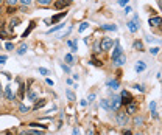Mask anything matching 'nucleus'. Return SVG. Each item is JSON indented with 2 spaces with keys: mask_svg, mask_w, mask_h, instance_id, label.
<instances>
[{
  "mask_svg": "<svg viewBox=\"0 0 162 135\" xmlns=\"http://www.w3.org/2000/svg\"><path fill=\"white\" fill-rule=\"evenodd\" d=\"M117 123H118L120 126H126V124L130 123V115H128L126 112H118V113H117Z\"/></svg>",
  "mask_w": 162,
  "mask_h": 135,
  "instance_id": "nucleus-1",
  "label": "nucleus"
},
{
  "mask_svg": "<svg viewBox=\"0 0 162 135\" xmlns=\"http://www.w3.org/2000/svg\"><path fill=\"white\" fill-rule=\"evenodd\" d=\"M120 101H122V104H130V102H132V95L128 90H123L120 93Z\"/></svg>",
  "mask_w": 162,
  "mask_h": 135,
  "instance_id": "nucleus-2",
  "label": "nucleus"
},
{
  "mask_svg": "<svg viewBox=\"0 0 162 135\" xmlns=\"http://www.w3.org/2000/svg\"><path fill=\"white\" fill-rule=\"evenodd\" d=\"M112 45H114V40L111 37H103V40H101V51L111 50Z\"/></svg>",
  "mask_w": 162,
  "mask_h": 135,
  "instance_id": "nucleus-3",
  "label": "nucleus"
},
{
  "mask_svg": "<svg viewBox=\"0 0 162 135\" xmlns=\"http://www.w3.org/2000/svg\"><path fill=\"white\" fill-rule=\"evenodd\" d=\"M109 106H111V110H117L120 106H122V101H120V96H114L109 100Z\"/></svg>",
  "mask_w": 162,
  "mask_h": 135,
  "instance_id": "nucleus-4",
  "label": "nucleus"
},
{
  "mask_svg": "<svg viewBox=\"0 0 162 135\" xmlns=\"http://www.w3.org/2000/svg\"><path fill=\"white\" fill-rule=\"evenodd\" d=\"M72 3V0H56L53 5H55V8L56 9H64V8H67L69 5Z\"/></svg>",
  "mask_w": 162,
  "mask_h": 135,
  "instance_id": "nucleus-5",
  "label": "nucleus"
},
{
  "mask_svg": "<svg viewBox=\"0 0 162 135\" xmlns=\"http://www.w3.org/2000/svg\"><path fill=\"white\" fill-rule=\"evenodd\" d=\"M136 112H137V104H134V102L126 104V113L128 115H134Z\"/></svg>",
  "mask_w": 162,
  "mask_h": 135,
  "instance_id": "nucleus-6",
  "label": "nucleus"
},
{
  "mask_svg": "<svg viewBox=\"0 0 162 135\" xmlns=\"http://www.w3.org/2000/svg\"><path fill=\"white\" fill-rule=\"evenodd\" d=\"M122 53H123V50H122L120 44H118V42H115V50H114V53H112V61H114V59H117Z\"/></svg>",
  "mask_w": 162,
  "mask_h": 135,
  "instance_id": "nucleus-7",
  "label": "nucleus"
},
{
  "mask_svg": "<svg viewBox=\"0 0 162 135\" xmlns=\"http://www.w3.org/2000/svg\"><path fill=\"white\" fill-rule=\"evenodd\" d=\"M65 16H67V13H58V14H55V16L51 17L50 22H51V23H58V22H59L61 19H64Z\"/></svg>",
  "mask_w": 162,
  "mask_h": 135,
  "instance_id": "nucleus-8",
  "label": "nucleus"
},
{
  "mask_svg": "<svg viewBox=\"0 0 162 135\" xmlns=\"http://www.w3.org/2000/svg\"><path fill=\"white\" fill-rule=\"evenodd\" d=\"M148 23H150L151 27H159V25H161V17H159V16H156V17H150Z\"/></svg>",
  "mask_w": 162,
  "mask_h": 135,
  "instance_id": "nucleus-9",
  "label": "nucleus"
},
{
  "mask_svg": "<svg viewBox=\"0 0 162 135\" xmlns=\"http://www.w3.org/2000/svg\"><path fill=\"white\" fill-rule=\"evenodd\" d=\"M145 68H146V64H145V62H144V61H139V62H137V64L134 65V70H136L137 73H140V71H144Z\"/></svg>",
  "mask_w": 162,
  "mask_h": 135,
  "instance_id": "nucleus-10",
  "label": "nucleus"
},
{
  "mask_svg": "<svg viewBox=\"0 0 162 135\" xmlns=\"http://www.w3.org/2000/svg\"><path fill=\"white\" fill-rule=\"evenodd\" d=\"M126 25H128V30H130L131 33H136V31L139 30V25H137V23L134 22V20H130V22H128Z\"/></svg>",
  "mask_w": 162,
  "mask_h": 135,
  "instance_id": "nucleus-11",
  "label": "nucleus"
},
{
  "mask_svg": "<svg viewBox=\"0 0 162 135\" xmlns=\"http://www.w3.org/2000/svg\"><path fill=\"white\" fill-rule=\"evenodd\" d=\"M125 61H126V58H125L123 54H120V56H118L117 59H114V64H115L117 67H122V65L125 64Z\"/></svg>",
  "mask_w": 162,
  "mask_h": 135,
  "instance_id": "nucleus-12",
  "label": "nucleus"
},
{
  "mask_svg": "<svg viewBox=\"0 0 162 135\" xmlns=\"http://www.w3.org/2000/svg\"><path fill=\"white\" fill-rule=\"evenodd\" d=\"M5 98H6V100H9V101H13V100H14V96H13V92H11V87H9V85H6V87H5Z\"/></svg>",
  "mask_w": 162,
  "mask_h": 135,
  "instance_id": "nucleus-13",
  "label": "nucleus"
},
{
  "mask_svg": "<svg viewBox=\"0 0 162 135\" xmlns=\"http://www.w3.org/2000/svg\"><path fill=\"white\" fill-rule=\"evenodd\" d=\"M106 85H108L109 89H114V90H117V89H118V81H117V79H109V81L106 82Z\"/></svg>",
  "mask_w": 162,
  "mask_h": 135,
  "instance_id": "nucleus-14",
  "label": "nucleus"
},
{
  "mask_svg": "<svg viewBox=\"0 0 162 135\" xmlns=\"http://www.w3.org/2000/svg\"><path fill=\"white\" fill-rule=\"evenodd\" d=\"M34 27H36V23H34V22H31V23L28 25V28H27V30L23 31V34H22V37H27V36H28L30 33H31L33 30H34Z\"/></svg>",
  "mask_w": 162,
  "mask_h": 135,
  "instance_id": "nucleus-15",
  "label": "nucleus"
},
{
  "mask_svg": "<svg viewBox=\"0 0 162 135\" xmlns=\"http://www.w3.org/2000/svg\"><path fill=\"white\" fill-rule=\"evenodd\" d=\"M100 106L104 109V110H108V112H111V106H109V100H101L100 101Z\"/></svg>",
  "mask_w": 162,
  "mask_h": 135,
  "instance_id": "nucleus-16",
  "label": "nucleus"
},
{
  "mask_svg": "<svg viewBox=\"0 0 162 135\" xmlns=\"http://www.w3.org/2000/svg\"><path fill=\"white\" fill-rule=\"evenodd\" d=\"M64 59H65V62H67V65H73V64H75V59H73V56H72L70 53H67V54H65Z\"/></svg>",
  "mask_w": 162,
  "mask_h": 135,
  "instance_id": "nucleus-17",
  "label": "nucleus"
},
{
  "mask_svg": "<svg viewBox=\"0 0 162 135\" xmlns=\"http://www.w3.org/2000/svg\"><path fill=\"white\" fill-rule=\"evenodd\" d=\"M67 45L72 48V53H77V50H78V45H77V40H69L67 42Z\"/></svg>",
  "mask_w": 162,
  "mask_h": 135,
  "instance_id": "nucleus-18",
  "label": "nucleus"
},
{
  "mask_svg": "<svg viewBox=\"0 0 162 135\" xmlns=\"http://www.w3.org/2000/svg\"><path fill=\"white\" fill-rule=\"evenodd\" d=\"M101 28H103L104 31H115V30H117V25H111V23H108V25H101Z\"/></svg>",
  "mask_w": 162,
  "mask_h": 135,
  "instance_id": "nucleus-19",
  "label": "nucleus"
},
{
  "mask_svg": "<svg viewBox=\"0 0 162 135\" xmlns=\"http://www.w3.org/2000/svg\"><path fill=\"white\" fill-rule=\"evenodd\" d=\"M45 100H41V101H37V100H36V102H34V107H33V109H34V110H37V109H41V107H44V106H45Z\"/></svg>",
  "mask_w": 162,
  "mask_h": 135,
  "instance_id": "nucleus-20",
  "label": "nucleus"
},
{
  "mask_svg": "<svg viewBox=\"0 0 162 135\" xmlns=\"http://www.w3.org/2000/svg\"><path fill=\"white\" fill-rule=\"evenodd\" d=\"M132 47H134L136 50H139V51H144V42H140V40H136V42L132 44Z\"/></svg>",
  "mask_w": 162,
  "mask_h": 135,
  "instance_id": "nucleus-21",
  "label": "nucleus"
},
{
  "mask_svg": "<svg viewBox=\"0 0 162 135\" xmlns=\"http://www.w3.org/2000/svg\"><path fill=\"white\" fill-rule=\"evenodd\" d=\"M27 50H28L27 44H22V45L17 48V54H25V53H27Z\"/></svg>",
  "mask_w": 162,
  "mask_h": 135,
  "instance_id": "nucleus-22",
  "label": "nucleus"
},
{
  "mask_svg": "<svg viewBox=\"0 0 162 135\" xmlns=\"http://www.w3.org/2000/svg\"><path fill=\"white\" fill-rule=\"evenodd\" d=\"M65 95H67V98H69L70 101H77V96H75V93H73L72 90H65Z\"/></svg>",
  "mask_w": 162,
  "mask_h": 135,
  "instance_id": "nucleus-23",
  "label": "nucleus"
},
{
  "mask_svg": "<svg viewBox=\"0 0 162 135\" xmlns=\"http://www.w3.org/2000/svg\"><path fill=\"white\" fill-rule=\"evenodd\" d=\"M25 89H27L25 85H23V84H20V87H19V93H17L20 100H22V98H23V95H25Z\"/></svg>",
  "mask_w": 162,
  "mask_h": 135,
  "instance_id": "nucleus-24",
  "label": "nucleus"
},
{
  "mask_svg": "<svg viewBox=\"0 0 162 135\" xmlns=\"http://www.w3.org/2000/svg\"><path fill=\"white\" fill-rule=\"evenodd\" d=\"M63 27H64V23H59V25H56V27H53V28H50V30H49V31H47V33H49V34H51V33H55V31H58V30H61Z\"/></svg>",
  "mask_w": 162,
  "mask_h": 135,
  "instance_id": "nucleus-25",
  "label": "nucleus"
},
{
  "mask_svg": "<svg viewBox=\"0 0 162 135\" xmlns=\"http://www.w3.org/2000/svg\"><path fill=\"white\" fill-rule=\"evenodd\" d=\"M19 23H20V20H19L17 17H16V19H13V20L9 22V28H11V30H14V27H17Z\"/></svg>",
  "mask_w": 162,
  "mask_h": 135,
  "instance_id": "nucleus-26",
  "label": "nucleus"
},
{
  "mask_svg": "<svg viewBox=\"0 0 162 135\" xmlns=\"http://www.w3.org/2000/svg\"><path fill=\"white\" fill-rule=\"evenodd\" d=\"M51 2H53V0H37V5H41V6H49V5H51Z\"/></svg>",
  "mask_w": 162,
  "mask_h": 135,
  "instance_id": "nucleus-27",
  "label": "nucleus"
},
{
  "mask_svg": "<svg viewBox=\"0 0 162 135\" xmlns=\"http://www.w3.org/2000/svg\"><path fill=\"white\" fill-rule=\"evenodd\" d=\"M19 112H22V113H27V112H30V107H27L25 104H20V106H19Z\"/></svg>",
  "mask_w": 162,
  "mask_h": 135,
  "instance_id": "nucleus-28",
  "label": "nucleus"
},
{
  "mask_svg": "<svg viewBox=\"0 0 162 135\" xmlns=\"http://www.w3.org/2000/svg\"><path fill=\"white\" fill-rule=\"evenodd\" d=\"M30 127H31V129H34V127H41L42 131H45V126H44V124H39V123H30Z\"/></svg>",
  "mask_w": 162,
  "mask_h": 135,
  "instance_id": "nucleus-29",
  "label": "nucleus"
},
{
  "mask_svg": "<svg viewBox=\"0 0 162 135\" xmlns=\"http://www.w3.org/2000/svg\"><path fill=\"white\" fill-rule=\"evenodd\" d=\"M87 28H89V23H87V22H83V23L80 25V33H83V31L87 30Z\"/></svg>",
  "mask_w": 162,
  "mask_h": 135,
  "instance_id": "nucleus-30",
  "label": "nucleus"
},
{
  "mask_svg": "<svg viewBox=\"0 0 162 135\" xmlns=\"http://www.w3.org/2000/svg\"><path fill=\"white\" fill-rule=\"evenodd\" d=\"M39 73H41V75H44V76L50 75V71L47 70V68H44V67H41V68H39Z\"/></svg>",
  "mask_w": 162,
  "mask_h": 135,
  "instance_id": "nucleus-31",
  "label": "nucleus"
},
{
  "mask_svg": "<svg viewBox=\"0 0 162 135\" xmlns=\"http://www.w3.org/2000/svg\"><path fill=\"white\" fill-rule=\"evenodd\" d=\"M28 98H30L31 101H36V93H34L33 90H30V92H28Z\"/></svg>",
  "mask_w": 162,
  "mask_h": 135,
  "instance_id": "nucleus-32",
  "label": "nucleus"
},
{
  "mask_svg": "<svg viewBox=\"0 0 162 135\" xmlns=\"http://www.w3.org/2000/svg\"><path fill=\"white\" fill-rule=\"evenodd\" d=\"M61 68H63V70H64L65 73H70V67H69V65H67V64H64V62H63V64H61Z\"/></svg>",
  "mask_w": 162,
  "mask_h": 135,
  "instance_id": "nucleus-33",
  "label": "nucleus"
},
{
  "mask_svg": "<svg viewBox=\"0 0 162 135\" xmlns=\"http://www.w3.org/2000/svg\"><path fill=\"white\" fill-rule=\"evenodd\" d=\"M134 123L139 126V124H142V123H144V118H142V117H136V118H134Z\"/></svg>",
  "mask_w": 162,
  "mask_h": 135,
  "instance_id": "nucleus-34",
  "label": "nucleus"
},
{
  "mask_svg": "<svg viewBox=\"0 0 162 135\" xmlns=\"http://www.w3.org/2000/svg\"><path fill=\"white\" fill-rule=\"evenodd\" d=\"M6 13H8V14H13V13H16V6H8Z\"/></svg>",
  "mask_w": 162,
  "mask_h": 135,
  "instance_id": "nucleus-35",
  "label": "nucleus"
},
{
  "mask_svg": "<svg viewBox=\"0 0 162 135\" xmlns=\"http://www.w3.org/2000/svg\"><path fill=\"white\" fill-rule=\"evenodd\" d=\"M5 48H6V50H14V45H13L11 42H6V45H5Z\"/></svg>",
  "mask_w": 162,
  "mask_h": 135,
  "instance_id": "nucleus-36",
  "label": "nucleus"
},
{
  "mask_svg": "<svg viewBox=\"0 0 162 135\" xmlns=\"http://www.w3.org/2000/svg\"><path fill=\"white\" fill-rule=\"evenodd\" d=\"M17 2H19V0H6V3H8L9 6H16Z\"/></svg>",
  "mask_w": 162,
  "mask_h": 135,
  "instance_id": "nucleus-37",
  "label": "nucleus"
},
{
  "mask_svg": "<svg viewBox=\"0 0 162 135\" xmlns=\"http://www.w3.org/2000/svg\"><path fill=\"white\" fill-rule=\"evenodd\" d=\"M90 64H92V65H97V67H100V65H101V62H100V61H97V59H92V61H90Z\"/></svg>",
  "mask_w": 162,
  "mask_h": 135,
  "instance_id": "nucleus-38",
  "label": "nucleus"
},
{
  "mask_svg": "<svg viewBox=\"0 0 162 135\" xmlns=\"http://www.w3.org/2000/svg\"><path fill=\"white\" fill-rule=\"evenodd\" d=\"M128 3H130V0H118V5H122V6H125Z\"/></svg>",
  "mask_w": 162,
  "mask_h": 135,
  "instance_id": "nucleus-39",
  "label": "nucleus"
},
{
  "mask_svg": "<svg viewBox=\"0 0 162 135\" xmlns=\"http://www.w3.org/2000/svg\"><path fill=\"white\" fill-rule=\"evenodd\" d=\"M20 3L25 5V6H28V5H31V0H20Z\"/></svg>",
  "mask_w": 162,
  "mask_h": 135,
  "instance_id": "nucleus-40",
  "label": "nucleus"
},
{
  "mask_svg": "<svg viewBox=\"0 0 162 135\" xmlns=\"http://www.w3.org/2000/svg\"><path fill=\"white\" fill-rule=\"evenodd\" d=\"M31 135H44V132H39V131H30Z\"/></svg>",
  "mask_w": 162,
  "mask_h": 135,
  "instance_id": "nucleus-41",
  "label": "nucleus"
},
{
  "mask_svg": "<svg viewBox=\"0 0 162 135\" xmlns=\"http://www.w3.org/2000/svg\"><path fill=\"white\" fill-rule=\"evenodd\" d=\"M134 89H137V90H140V92H144V90H145V89H144V85H134Z\"/></svg>",
  "mask_w": 162,
  "mask_h": 135,
  "instance_id": "nucleus-42",
  "label": "nucleus"
},
{
  "mask_svg": "<svg viewBox=\"0 0 162 135\" xmlns=\"http://www.w3.org/2000/svg\"><path fill=\"white\" fill-rule=\"evenodd\" d=\"M151 53H153V54H158V53H159V48H158V47H156V48H151Z\"/></svg>",
  "mask_w": 162,
  "mask_h": 135,
  "instance_id": "nucleus-43",
  "label": "nucleus"
},
{
  "mask_svg": "<svg viewBox=\"0 0 162 135\" xmlns=\"http://www.w3.org/2000/svg\"><path fill=\"white\" fill-rule=\"evenodd\" d=\"M150 109H151V110H154V109H156V102H154V101H151V104H150Z\"/></svg>",
  "mask_w": 162,
  "mask_h": 135,
  "instance_id": "nucleus-44",
  "label": "nucleus"
},
{
  "mask_svg": "<svg viewBox=\"0 0 162 135\" xmlns=\"http://www.w3.org/2000/svg\"><path fill=\"white\" fill-rule=\"evenodd\" d=\"M134 22H136L137 25H140V19H139V16H134Z\"/></svg>",
  "mask_w": 162,
  "mask_h": 135,
  "instance_id": "nucleus-45",
  "label": "nucleus"
},
{
  "mask_svg": "<svg viewBox=\"0 0 162 135\" xmlns=\"http://www.w3.org/2000/svg\"><path fill=\"white\" fill-rule=\"evenodd\" d=\"M6 59H8V58H6V56H0V64H3V62H5V61H6Z\"/></svg>",
  "mask_w": 162,
  "mask_h": 135,
  "instance_id": "nucleus-46",
  "label": "nucleus"
},
{
  "mask_svg": "<svg viewBox=\"0 0 162 135\" xmlns=\"http://www.w3.org/2000/svg\"><path fill=\"white\" fill-rule=\"evenodd\" d=\"M94 100H95V95H94V93H92V95H89V102H92Z\"/></svg>",
  "mask_w": 162,
  "mask_h": 135,
  "instance_id": "nucleus-47",
  "label": "nucleus"
},
{
  "mask_svg": "<svg viewBox=\"0 0 162 135\" xmlns=\"http://www.w3.org/2000/svg\"><path fill=\"white\" fill-rule=\"evenodd\" d=\"M47 84H49V85H53V84H55V82H53V81H51L50 78H47Z\"/></svg>",
  "mask_w": 162,
  "mask_h": 135,
  "instance_id": "nucleus-48",
  "label": "nucleus"
},
{
  "mask_svg": "<svg viewBox=\"0 0 162 135\" xmlns=\"http://www.w3.org/2000/svg\"><path fill=\"white\" fill-rule=\"evenodd\" d=\"M125 13H126V14H128V13H131V6H126V8H125Z\"/></svg>",
  "mask_w": 162,
  "mask_h": 135,
  "instance_id": "nucleus-49",
  "label": "nucleus"
},
{
  "mask_svg": "<svg viewBox=\"0 0 162 135\" xmlns=\"http://www.w3.org/2000/svg\"><path fill=\"white\" fill-rule=\"evenodd\" d=\"M72 134H73V135H80V131H78V129H73V132H72Z\"/></svg>",
  "mask_w": 162,
  "mask_h": 135,
  "instance_id": "nucleus-50",
  "label": "nucleus"
},
{
  "mask_svg": "<svg viewBox=\"0 0 162 135\" xmlns=\"http://www.w3.org/2000/svg\"><path fill=\"white\" fill-rule=\"evenodd\" d=\"M86 135H94V131H92V129H89V131L86 132Z\"/></svg>",
  "mask_w": 162,
  "mask_h": 135,
  "instance_id": "nucleus-51",
  "label": "nucleus"
},
{
  "mask_svg": "<svg viewBox=\"0 0 162 135\" xmlns=\"http://www.w3.org/2000/svg\"><path fill=\"white\" fill-rule=\"evenodd\" d=\"M19 135H31L30 132H22V134H19Z\"/></svg>",
  "mask_w": 162,
  "mask_h": 135,
  "instance_id": "nucleus-52",
  "label": "nucleus"
},
{
  "mask_svg": "<svg viewBox=\"0 0 162 135\" xmlns=\"http://www.w3.org/2000/svg\"><path fill=\"white\" fill-rule=\"evenodd\" d=\"M0 96H2V85H0Z\"/></svg>",
  "mask_w": 162,
  "mask_h": 135,
  "instance_id": "nucleus-53",
  "label": "nucleus"
},
{
  "mask_svg": "<svg viewBox=\"0 0 162 135\" xmlns=\"http://www.w3.org/2000/svg\"><path fill=\"white\" fill-rule=\"evenodd\" d=\"M6 135H13V134H11V132H6Z\"/></svg>",
  "mask_w": 162,
  "mask_h": 135,
  "instance_id": "nucleus-54",
  "label": "nucleus"
},
{
  "mask_svg": "<svg viewBox=\"0 0 162 135\" xmlns=\"http://www.w3.org/2000/svg\"><path fill=\"white\" fill-rule=\"evenodd\" d=\"M137 135H140V134H137Z\"/></svg>",
  "mask_w": 162,
  "mask_h": 135,
  "instance_id": "nucleus-55",
  "label": "nucleus"
},
{
  "mask_svg": "<svg viewBox=\"0 0 162 135\" xmlns=\"http://www.w3.org/2000/svg\"><path fill=\"white\" fill-rule=\"evenodd\" d=\"M0 2H2V0H0Z\"/></svg>",
  "mask_w": 162,
  "mask_h": 135,
  "instance_id": "nucleus-56",
  "label": "nucleus"
}]
</instances>
